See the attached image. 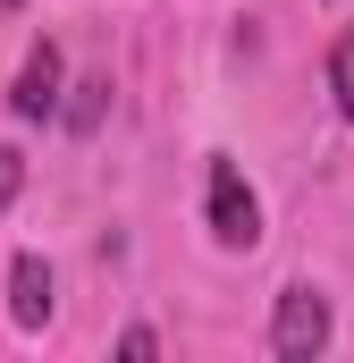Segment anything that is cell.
<instances>
[{"label": "cell", "instance_id": "6da1fadb", "mask_svg": "<svg viewBox=\"0 0 354 363\" xmlns=\"http://www.w3.org/2000/svg\"><path fill=\"white\" fill-rule=\"evenodd\" d=\"M202 211H211V237L228 245V254H253L262 245V203H253V186H245V169L219 152L211 161V186H202Z\"/></svg>", "mask_w": 354, "mask_h": 363}, {"label": "cell", "instance_id": "7a4b0ae2", "mask_svg": "<svg viewBox=\"0 0 354 363\" xmlns=\"http://www.w3.org/2000/svg\"><path fill=\"white\" fill-rule=\"evenodd\" d=\"M329 347V296L321 287H287L278 313H270V355L278 363H312Z\"/></svg>", "mask_w": 354, "mask_h": 363}, {"label": "cell", "instance_id": "3957f363", "mask_svg": "<svg viewBox=\"0 0 354 363\" xmlns=\"http://www.w3.org/2000/svg\"><path fill=\"white\" fill-rule=\"evenodd\" d=\"M51 287H59V279H51L42 254H17V262H8V321H17V330H42V321L59 313Z\"/></svg>", "mask_w": 354, "mask_h": 363}, {"label": "cell", "instance_id": "277c9868", "mask_svg": "<svg viewBox=\"0 0 354 363\" xmlns=\"http://www.w3.org/2000/svg\"><path fill=\"white\" fill-rule=\"evenodd\" d=\"M8 110H17V118H51V110H59V51H51V43L25 51V68H17V85H8Z\"/></svg>", "mask_w": 354, "mask_h": 363}, {"label": "cell", "instance_id": "5b68a950", "mask_svg": "<svg viewBox=\"0 0 354 363\" xmlns=\"http://www.w3.org/2000/svg\"><path fill=\"white\" fill-rule=\"evenodd\" d=\"M329 93H338V118H354V34L329 43Z\"/></svg>", "mask_w": 354, "mask_h": 363}, {"label": "cell", "instance_id": "8992f818", "mask_svg": "<svg viewBox=\"0 0 354 363\" xmlns=\"http://www.w3.org/2000/svg\"><path fill=\"white\" fill-rule=\"evenodd\" d=\"M17 186H25V161H17V152H8V144H0V211H8V203H17Z\"/></svg>", "mask_w": 354, "mask_h": 363}, {"label": "cell", "instance_id": "52a82bcc", "mask_svg": "<svg viewBox=\"0 0 354 363\" xmlns=\"http://www.w3.org/2000/svg\"><path fill=\"white\" fill-rule=\"evenodd\" d=\"M118 355H127V363H152V355H161V338H152V330H127V338H118Z\"/></svg>", "mask_w": 354, "mask_h": 363}]
</instances>
